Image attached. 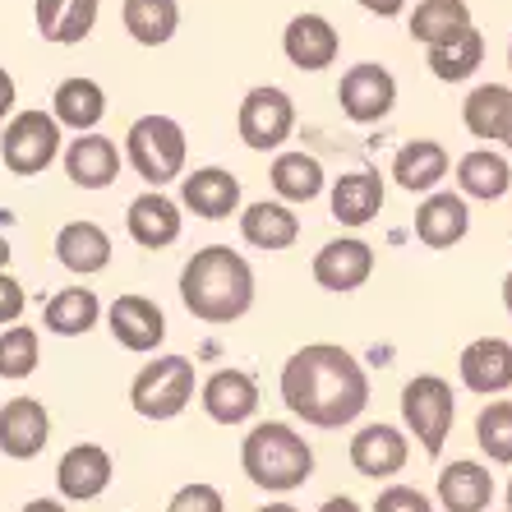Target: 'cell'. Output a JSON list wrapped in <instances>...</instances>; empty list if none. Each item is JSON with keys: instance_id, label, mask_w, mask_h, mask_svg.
<instances>
[{"instance_id": "obj_46", "label": "cell", "mask_w": 512, "mask_h": 512, "mask_svg": "<svg viewBox=\"0 0 512 512\" xmlns=\"http://www.w3.org/2000/svg\"><path fill=\"white\" fill-rule=\"evenodd\" d=\"M0 268H10V240L0 236Z\"/></svg>"}, {"instance_id": "obj_50", "label": "cell", "mask_w": 512, "mask_h": 512, "mask_svg": "<svg viewBox=\"0 0 512 512\" xmlns=\"http://www.w3.org/2000/svg\"><path fill=\"white\" fill-rule=\"evenodd\" d=\"M508 65H512V47H508Z\"/></svg>"}, {"instance_id": "obj_44", "label": "cell", "mask_w": 512, "mask_h": 512, "mask_svg": "<svg viewBox=\"0 0 512 512\" xmlns=\"http://www.w3.org/2000/svg\"><path fill=\"white\" fill-rule=\"evenodd\" d=\"M24 512H70L60 499H33V503H24Z\"/></svg>"}, {"instance_id": "obj_4", "label": "cell", "mask_w": 512, "mask_h": 512, "mask_svg": "<svg viewBox=\"0 0 512 512\" xmlns=\"http://www.w3.org/2000/svg\"><path fill=\"white\" fill-rule=\"evenodd\" d=\"M125 157L130 167L139 171L143 185H171V180L185 171V157H190V143H185V130L180 120L171 116H139L125 134Z\"/></svg>"}, {"instance_id": "obj_22", "label": "cell", "mask_w": 512, "mask_h": 512, "mask_svg": "<svg viewBox=\"0 0 512 512\" xmlns=\"http://www.w3.org/2000/svg\"><path fill=\"white\" fill-rule=\"evenodd\" d=\"M56 259L74 277H93L111 263V236L97 222H65L56 231Z\"/></svg>"}, {"instance_id": "obj_28", "label": "cell", "mask_w": 512, "mask_h": 512, "mask_svg": "<svg viewBox=\"0 0 512 512\" xmlns=\"http://www.w3.org/2000/svg\"><path fill=\"white\" fill-rule=\"evenodd\" d=\"M480 60H485V37L476 33V24L457 28V33L439 37V42H429V70L439 74L443 84L471 79V74L480 70Z\"/></svg>"}, {"instance_id": "obj_12", "label": "cell", "mask_w": 512, "mask_h": 512, "mask_svg": "<svg viewBox=\"0 0 512 512\" xmlns=\"http://www.w3.org/2000/svg\"><path fill=\"white\" fill-rule=\"evenodd\" d=\"M107 323H111V337H116L125 351H157L162 337H167V314L162 305L148 296H116L107 310Z\"/></svg>"}, {"instance_id": "obj_43", "label": "cell", "mask_w": 512, "mask_h": 512, "mask_svg": "<svg viewBox=\"0 0 512 512\" xmlns=\"http://www.w3.org/2000/svg\"><path fill=\"white\" fill-rule=\"evenodd\" d=\"M319 512H360V503H356V499H346V494H337V499H328Z\"/></svg>"}, {"instance_id": "obj_20", "label": "cell", "mask_w": 512, "mask_h": 512, "mask_svg": "<svg viewBox=\"0 0 512 512\" xmlns=\"http://www.w3.org/2000/svg\"><path fill=\"white\" fill-rule=\"evenodd\" d=\"M125 227H130V240L143 245V250H167L180 240V203L167 199L162 190H148L130 203V213H125Z\"/></svg>"}, {"instance_id": "obj_26", "label": "cell", "mask_w": 512, "mask_h": 512, "mask_svg": "<svg viewBox=\"0 0 512 512\" xmlns=\"http://www.w3.org/2000/svg\"><path fill=\"white\" fill-rule=\"evenodd\" d=\"M97 0H33V19H37V33L47 42H84L88 33L97 28Z\"/></svg>"}, {"instance_id": "obj_13", "label": "cell", "mask_w": 512, "mask_h": 512, "mask_svg": "<svg viewBox=\"0 0 512 512\" xmlns=\"http://www.w3.org/2000/svg\"><path fill=\"white\" fill-rule=\"evenodd\" d=\"M60 162H65L70 185H79V190H107L111 180L120 176V148L107 134H93V130H84L74 143H65Z\"/></svg>"}, {"instance_id": "obj_7", "label": "cell", "mask_w": 512, "mask_h": 512, "mask_svg": "<svg viewBox=\"0 0 512 512\" xmlns=\"http://www.w3.org/2000/svg\"><path fill=\"white\" fill-rule=\"evenodd\" d=\"M60 125L51 111H19L0 134V162L10 176H42L60 157Z\"/></svg>"}, {"instance_id": "obj_11", "label": "cell", "mask_w": 512, "mask_h": 512, "mask_svg": "<svg viewBox=\"0 0 512 512\" xmlns=\"http://www.w3.org/2000/svg\"><path fill=\"white\" fill-rule=\"evenodd\" d=\"M51 439V416L37 397H14L0 406V453L14 462H33Z\"/></svg>"}, {"instance_id": "obj_49", "label": "cell", "mask_w": 512, "mask_h": 512, "mask_svg": "<svg viewBox=\"0 0 512 512\" xmlns=\"http://www.w3.org/2000/svg\"><path fill=\"white\" fill-rule=\"evenodd\" d=\"M508 512H512V480H508Z\"/></svg>"}, {"instance_id": "obj_35", "label": "cell", "mask_w": 512, "mask_h": 512, "mask_svg": "<svg viewBox=\"0 0 512 512\" xmlns=\"http://www.w3.org/2000/svg\"><path fill=\"white\" fill-rule=\"evenodd\" d=\"M471 24V5L466 0H420L416 14H411V37L416 42H439V37L457 33V28Z\"/></svg>"}, {"instance_id": "obj_39", "label": "cell", "mask_w": 512, "mask_h": 512, "mask_svg": "<svg viewBox=\"0 0 512 512\" xmlns=\"http://www.w3.org/2000/svg\"><path fill=\"white\" fill-rule=\"evenodd\" d=\"M374 512H434V503H429V494H420L411 485H388L374 499Z\"/></svg>"}, {"instance_id": "obj_15", "label": "cell", "mask_w": 512, "mask_h": 512, "mask_svg": "<svg viewBox=\"0 0 512 512\" xmlns=\"http://www.w3.org/2000/svg\"><path fill=\"white\" fill-rule=\"evenodd\" d=\"M471 231V208L453 190H429V199L416 208V236L429 250H453Z\"/></svg>"}, {"instance_id": "obj_30", "label": "cell", "mask_w": 512, "mask_h": 512, "mask_svg": "<svg viewBox=\"0 0 512 512\" xmlns=\"http://www.w3.org/2000/svg\"><path fill=\"white\" fill-rule=\"evenodd\" d=\"M462 120L466 130L485 143H503L512 125V88L508 84H480L471 88V97L462 102Z\"/></svg>"}, {"instance_id": "obj_6", "label": "cell", "mask_w": 512, "mask_h": 512, "mask_svg": "<svg viewBox=\"0 0 512 512\" xmlns=\"http://www.w3.org/2000/svg\"><path fill=\"white\" fill-rule=\"evenodd\" d=\"M402 420L416 434V443L425 448V457H439L448 434L457 420V397L439 374H416L402 388Z\"/></svg>"}, {"instance_id": "obj_45", "label": "cell", "mask_w": 512, "mask_h": 512, "mask_svg": "<svg viewBox=\"0 0 512 512\" xmlns=\"http://www.w3.org/2000/svg\"><path fill=\"white\" fill-rule=\"evenodd\" d=\"M503 305H508V314H512V273L503 277Z\"/></svg>"}, {"instance_id": "obj_36", "label": "cell", "mask_w": 512, "mask_h": 512, "mask_svg": "<svg viewBox=\"0 0 512 512\" xmlns=\"http://www.w3.org/2000/svg\"><path fill=\"white\" fill-rule=\"evenodd\" d=\"M476 443L489 462L512 466V402H494L476 416Z\"/></svg>"}, {"instance_id": "obj_33", "label": "cell", "mask_w": 512, "mask_h": 512, "mask_svg": "<svg viewBox=\"0 0 512 512\" xmlns=\"http://www.w3.org/2000/svg\"><path fill=\"white\" fill-rule=\"evenodd\" d=\"M457 185H462V194H471V199H503L512 185V167L508 157L494 153V148H471V153L457 162Z\"/></svg>"}, {"instance_id": "obj_38", "label": "cell", "mask_w": 512, "mask_h": 512, "mask_svg": "<svg viewBox=\"0 0 512 512\" xmlns=\"http://www.w3.org/2000/svg\"><path fill=\"white\" fill-rule=\"evenodd\" d=\"M167 512H227V499H222V489H217V485L194 480V485H185V489H176V494H171Z\"/></svg>"}, {"instance_id": "obj_2", "label": "cell", "mask_w": 512, "mask_h": 512, "mask_svg": "<svg viewBox=\"0 0 512 512\" xmlns=\"http://www.w3.org/2000/svg\"><path fill=\"white\" fill-rule=\"evenodd\" d=\"M180 300L199 323H236L254 305V268L231 245H203L180 268Z\"/></svg>"}, {"instance_id": "obj_32", "label": "cell", "mask_w": 512, "mask_h": 512, "mask_svg": "<svg viewBox=\"0 0 512 512\" xmlns=\"http://www.w3.org/2000/svg\"><path fill=\"white\" fill-rule=\"evenodd\" d=\"M120 19L139 47H167L180 28V5L176 0H125Z\"/></svg>"}, {"instance_id": "obj_40", "label": "cell", "mask_w": 512, "mask_h": 512, "mask_svg": "<svg viewBox=\"0 0 512 512\" xmlns=\"http://www.w3.org/2000/svg\"><path fill=\"white\" fill-rule=\"evenodd\" d=\"M24 310H28L24 286H19L10 273H5V268H0V323L10 328V323H19V319H24Z\"/></svg>"}, {"instance_id": "obj_17", "label": "cell", "mask_w": 512, "mask_h": 512, "mask_svg": "<svg viewBox=\"0 0 512 512\" xmlns=\"http://www.w3.org/2000/svg\"><path fill=\"white\" fill-rule=\"evenodd\" d=\"M457 374H462V383L480 397L508 393L512 388V342H503V337H480V342H471L462 351V360H457Z\"/></svg>"}, {"instance_id": "obj_10", "label": "cell", "mask_w": 512, "mask_h": 512, "mask_svg": "<svg viewBox=\"0 0 512 512\" xmlns=\"http://www.w3.org/2000/svg\"><path fill=\"white\" fill-rule=\"evenodd\" d=\"M374 277V250L356 236H337L314 254V282L333 296H351Z\"/></svg>"}, {"instance_id": "obj_25", "label": "cell", "mask_w": 512, "mask_h": 512, "mask_svg": "<svg viewBox=\"0 0 512 512\" xmlns=\"http://www.w3.org/2000/svg\"><path fill=\"white\" fill-rule=\"evenodd\" d=\"M448 167H453V162H448V148H443L439 139H411V143H402L393 157V180L411 194H429L448 176Z\"/></svg>"}, {"instance_id": "obj_29", "label": "cell", "mask_w": 512, "mask_h": 512, "mask_svg": "<svg viewBox=\"0 0 512 512\" xmlns=\"http://www.w3.org/2000/svg\"><path fill=\"white\" fill-rule=\"evenodd\" d=\"M51 116H56V125H65V130H79V134L97 130V120L107 116V93H102V84L74 74V79H65V84L56 88V97H51Z\"/></svg>"}, {"instance_id": "obj_9", "label": "cell", "mask_w": 512, "mask_h": 512, "mask_svg": "<svg viewBox=\"0 0 512 512\" xmlns=\"http://www.w3.org/2000/svg\"><path fill=\"white\" fill-rule=\"evenodd\" d=\"M337 107L346 111V120H356V125H379L397 107V79L379 60H360L337 84Z\"/></svg>"}, {"instance_id": "obj_24", "label": "cell", "mask_w": 512, "mask_h": 512, "mask_svg": "<svg viewBox=\"0 0 512 512\" xmlns=\"http://www.w3.org/2000/svg\"><path fill=\"white\" fill-rule=\"evenodd\" d=\"M240 236H245V245H254V250L277 254V250H291L300 240V222L286 203L263 199V203H250V208L240 213Z\"/></svg>"}, {"instance_id": "obj_16", "label": "cell", "mask_w": 512, "mask_h": 512, "mask_svg": "<svg viewBox=\"0 0 512 512\" xmlns=\"http://www.w3.org/2000/svg\"><path fill=\"white\" fill-rule=\"evenodd\" d=\"M411 457V443L397 425H365L351 439V466L365 480H393Z\"/></svg>"}, {"instance_id": "obj_5", "label": "cell", "mask_w": 512, "mask_h": 512, "mask_svg": "<svg viewBox=\"0 0 512 512\" xmlns=\"http://www.w3.org/2000/svg\"><path fill=\"white\" fill-rule=\"evenodd\" d=\"M194 402V365L185 356L148 360L130 383V406L143 420H176Z\"/></svg>"}, {"instance_id": "obj_48", "label": "cell", "mask_w": 512, "mask_h": 512, "mask_svg": "<svg viewBox=\"0 0 512 512\" xmlns=\"http://www.w3.org/2000/svg\"><path fill=\"white\" fill-rule=\"evenodd\" d=\"M503 148H512V125H508V134H503Z\"/></svg>"}, {"instance_id": "obj_27", "label": "cell", "mask_w": 512, "mask_h": 512, "mask_svg": "<svg viewBox=\"0 0 512 512\" xmlns=\"http://www.w3.org/2000/svg\"><path fill=\"white\" fill-rule=\"evenodd\" d=\"M439 503L448 512H485L494 503V476L480 462H453L439 471Z\"/></svg>"}, {"instance_id": "obj_31", "label": "cell", "mask_w": 512, "mask_h": 512, "mask_svg": "<svg viewBox=\"0 0 512 512\" xmlns=\"http://www.w3.org/2000/svg\"><path fill=\"white\" fill-rule=\"evenodd\" d=\"M97 319H102V300L88 286H65L42 305V323L56 337H84Z\"/></svg>"}, {"instance_id": "obj_23", "label": "cell", "mask_w": 512, "mask_h": 512, "mask_svg": "<svg viewBox=\"0 0 512 512\" xmlns=\"http://www.w3.org/2000/svg\"><path fill=\"white\" fill-rule=\"evenodd\" d=\"M328 199H333V217L342 227H370L383 213V176L379 171H346Z\"/></svg>"}, {"instance_id": "obj_41", "label": "cell", "mask_w": 512, "mask_h": 512, "mask_svg": "<svg viewBox=\"0 0 512 512\" xmlns=\"http://www.w3.org/2000/svg\"><path fill=\"white\" fill-rule=\"evenodd\" d=\"M370 14H379V19H397V14L406 10V0H360Z\"/></svg>"}, {"instance_id": "obj_37", "label": "cell", "mask_w": 512, "mask_h": 512, "mask_svg": "<svg viewBox=\"0 0 512 512\" xmlns=\"http://www.w3.org/2000/svg\"><path fill=\"white\" fill-rule=\"evenodd\" d=\"M42 360V342L33 328L10 323V333H0V379H28Z\"/></svg>"}, {"instance_id": "obj_21", "label": "cell", "mask_w": 512, "mask_h": 512, "mask_svg": "<svg viewBox=\"0 0 512 512\" xmlns=\"http://www.w3.org/2000/svg\"><path fill=\"white\" fill-rule=\"evenodd\" d=\"M180 208H190L203 222H222L240 208V180L227 167H199L180 185Z\"/></svg>"}, {"instance_id": "obj_47", "label": "cell", "mask_w": 512, "mask_h": 512, "mask_svg": "<svg viewBox=\"0 0 512 512\" xmlns=\"http://www.w3.org/2000/svg\"><path fill=\"white\" fill-rule=\"evenodd\" d=\"M259 512H296V508H291V503H263Z\"/></svg>"}, {"instance_id": "obj_8", "label": "cell", "mask_w": 512, "mask_h": 512, "mask_svg": "<svg viewBox=\"0 0 512 512\" xmlns=\"http://www.w3.org/2000/svg\"><path fill=\"white\" fill-rule=\"evenodd\" d=\"M236 130H240V139H245V148H254V153H277V148L291 139V130H296V102H291V93H282V88H273V84L250 88L245 102H240Z\"/></svg>"}, {"instance_id": "obj_42", "label": "cell", "mask_w": 512, "mask_h": 512, "mask_svg": "<svg viewBox=\"0 0 512 512\" xmlns=\"http://www.w3.org/2000/svg\"><path fill=\"white\" fill-rule=\"evenodd\" d=\"M14 97H19V88H14V79H10V70H0V120L14 111Z\"/></svg>"}, {"instance_id": "obj_3", "label": "cell", "mask_w": 512, "mask_h": 512, "mask_svg": "<svg viewBox=\"0 0 512 512\" xmlns=\"http://www.w3.org/2000/svg\"><path fill=\"white\" fill-rule=\"evenodd\" d=\"M240 466H245L250 485L268 489V494H291L314 476V448L300 429L282 425V420H263L240 443Z\"/></svg>"}, {"instance_id": "obj_19", "label": "cell", "mask_w": 512, "mask_h": 512, "mask_svg": "<svg viewBox=\"0 0 512 512\" xmlns=\"http://www.w3.org/2000/svg\"><path fill=\"white\" fill-rule=\"evenodd\" d=\"M199 402L217 425H245L259 411V383L245 370H217L199 388Z\"/></svg>"}, {"instance_id": "obj_18", "label": "cell", "mask_w": 512, "mask_h": 512, "mask_svg": "<svg viewBox=\"0 0 512 512\" xmlns=\"http://www.w3.org/2000/svg\"><path fill=\"white\" fill-rule=\"evenodd\" d=\"M56 485L65 499L88 503L97 494H107L111 485V453L102 443H74L70 453L56 462Z\"/></svg>"}, {"instance_id": "obj_14", "label": "cell", "mask_w": 512, "mask_h": 512, "mask_svg": "<svg viewBox=\"0 0 512 512\" xmlns=\"http://www.w3.org/2000/svg\"><path fill=\"white\" fill-rule=\"evenodd\" d=\"M282 51H286V60H291L296 70L319 74V70H328V65L337 60L342 37H337V28L328 24L323 14H296V19L286 24V33H282Z\"/></svg>"}, {"instance_id": "obj_34", "label": "cell", "mask_w": 512, "mask_h": 512, "mask_svg": "<svg viewBox=\"0 0 512 512\" xmlns=\"http://www.w3.org/2000/svg\"><path fill=\"white\" fill-rule=\"evenodd\" d=\"M328 185L323 176V162L310 153H277L273 157V190L282 194L286 203H314Z\"/></svg>"}, {"instance_id": "obj_1", "label": "cell", "mask_w": 512, "mask_h": 512, "mask_svg": "<svg viewBox=\"0 0 512 512\" xmlns=\"http://www.w3.org/2000/svg\"><path fill=\"white\" fill-rule=\"evenodd\" d=\"M282 402L314 429H342L370 406V374L346 346L310 342L282 365Z\"/></svg>"}]
</instances>
